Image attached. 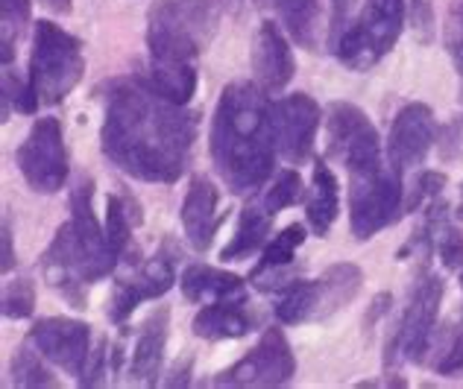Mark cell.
Returning <instances> with one entry per match:
<instances>
[{
    "mask_svg": "<svg viewBox=\"0 0 463 389\" xmlns=\"http://www.w3.org/2000/svg\"><path fill=\"white\" fill-rule=\"evenodd\" d=\"M106 117L100 129L103 155L127 176L174 185L185 173L197 138V112H185L158 94L150 79L120 77L103 88Z\"/></svg>",
    "mask_w": 463,
    "mask_h": 389,
    "instance_id": "cell-1",
    "label": "cell"
},
{
    "mask_svg": "<svg viewBox=\"0 0 463 389\" xmlns=\"http://www.w3.org/2000/svg\"><path fill=\"white\" fill-rule=\"evenodd\" d=\"M212 162L232 193H255L273 176V103L259 82H232L212 117Z\"/></svg>",
    "mask_w": 463,
    "mask_h": 389,
    "instance_id": "cell-2",
    "label": "cell"
},
{
    "mask_svg": "<svg viewBox=\"0 0 463 389\" xmlns=\"http://www.w3.org/2000/svg\"><path fill=\"white\" fill-rule=\"evenodd\" d=\"M221 0H156L147 12L150 85L176 106L197 94V56L221 23Z\"/></svg>",
    "mask_w": 463,
    "mask_h": 389,
    "instance_id": "cell-3",
    "label": "cell"
},
{
    "mask_svg": "<svg viewBox=\"0 0 463 389\" xmlns=\"http://www.w3.org/2000/svg\"><path fill=\"white\" fill-rule=\"evenodd\" d=\"M91 199V179H82L71 193V220L59 226L53 243L42 258L47 284L59 290L74 308H85V287L106 278L120 261L109 249L106 228L97 223Z\"/></svg>",
    "mask_w": 463,
    "mask_h": 389,
    "instance_id": "cell-4",
    "label": "cell"
},
{
    "mask_svg": "<svg viewBox=\"0 0 463 389\" xmlns=\"http://www.w3.org/2000/svg\"><path fill=\"white\" fill-rule=\"evenodd\" d=\"M85 74L82 44L53 21H39L33 30L30 85L39 106H59Z\"/></svg>",
    "mask_w": 463,
    "mask_h": 389,
    "instance_id": "cell-5",
    "label": "cell"
},
{
    "mask_svg": "<svg viewBox=\"0 0 463 389\" xmlns=\"http://www.w3.org/2000/svg\"><path fill=\"white\" fill-rule=\"evenodd\" d=\"M408 0H364L358 18L335 39V56L349 70H370L393 51L405 30Z\"/></svg>",
    "mask_w": 463,
    "mask_h": 389,
    "instance_id": "cell-6",
    "label": "cell"
},
{
    "mask_svg": "<svg viewBox=\"0 0 463 389\" xmlns=\"http://www.w3.org/2000/svg\"><path fill=\"white\" fill-rule=\"evenodd\" d=\"M364 273L355 264H332L317 282H294L276 305L279 322L302 325L328 320L337 310L352 305V299L361 293Z\"/></svg>",
    "mask_w": 463,
    "mask_h": 389,
    "instance_id": "cell-7",
    "label": "cell"
},
{
    "mask_svg": "<svg viewBox=\"0 0 463 389\" xmlns=\"http://www.w3.org/2000/svg\"><path fill=\"white\" fill-rule=\"evenodd\" d=\"M443 301V278L437 273H420L417 282L411 284L408 305L402 310V320L396 325L393 339L387 343L384 366L396 363V357H405L413 363H422L431 351V339L437 331V313Z\"/></svg>",
    "mask_w": 463,
    "mask_h": 389,
    "instance_id": "cell-8",
    "label": "cell"
},
{
    "mask_svg": "<svg viewBox=\"0 0 463 389\" xmlns=\"http://www.w3.org/2000/svg\"><path fill=\"white\" fill-rule=\"evenodd\" d=\"M402 176L387 164L370 173L349 176V226L358 240H370L393 226L402 214Z\"/></svg>",
    "mask_w": 463,
    "mask_h": 389,
    "instance_id": "cell-9",
    "label": "cell"
},
{
    "mask_svg": "<svg viewBox=\"0 0 463 389\" xmlns=\"http://www.w3.org/2000/svg\"><path fill=\"white\" fill-rule=\"evenodd\" d=\"M328 155L346 167L349 176L384 167L379 132L370 117L352 103H332L328 108Z\"/></svg>",
    "mask_w": 463,
    "mask_h": 389,
    "instance_id": "cell-10",
    "label": "cell"
},
{
    "mask_svg": "<svg viewBox=\"0 0 463 389\" xmlns=\"http://www.w3.org/2000/svg\"><path fill=\"white\" fill-rule=\"evenodd\" d=\"M21 176L35 193H56L68 181V153L62 138V124L56 117H39L30 135L15 153Z\"/></svg>",
    "mask_w": 463,
    "mask_h": 389,
    "instance_id": "cell-11",
    "label": "cell"
},
{
    "mask_svg": "<svg viewBox=\"0 0 463 389\" xmlns=\"http://www.w3.org/2000/svg\"><path fill=\"white\" fill-rule=\"evenodd\" d=\"M297 375V357L279 328H267L247 357L212 381L214 386H285Z\"/></svg>",
    "mask_w": 463,
    "mask_h": 389,
    "instance_id": "cell-12",
    "label": "cell"
},
{
    "mask_svg": "<svg viewBox=\"0 0 463 389\" xmlns=\"http://www.w3.org/2000/svg\"><path fill=\"white\" fill-rule=\"evenodd\" d=\"M27 343L44 360L82 378L91 357V328L80 320H68V316H44L30 328Z\"/></svg>",
    "mask_w": 463,
    "mask_h": 389,
    "instance_id": "cell-13",
    "label": "cell"
},
{
    "mask_svg": "<svg viewBox=\"0 0 463 389\" xmlns=\"http://www.w3.org/2000/svg\"><path fill=\"white\" fill-rule=\"evenodd\" d=\"M437 141V120L425 103H408L390 124L387 164L393 173H408L420 167Z\"/></svg>",
    "mask_w": 463,
    "mask_h": 389,
    "instance_id": "cell-14",
    "label": "cell"
},
{
    "mask_svg": "<svg viewBox=\"0 0 463 389\" xmlns=\"http://www.w3.org/2000/svg\"><path fill=\"white\" fill-rule=\"evenodd\" d=\"M317 126H320V106L308 94H290L273 103V132L276 150L290 164H302L314 150Z\"/></svg>",
    "mask_w": 463,
    "mask_h": 389,
    "instance_id": "cell-15",
    "label": "cell"
},
{
    "mask_svg": "<svg viewBox=\"0 0 463 389\" xmlns=\"http://www.w3.org/2000/svg\"><path fill=\"white\" fill-rule=\"evenodd\" d=\"M174 282H176L174 261L165 258V255H156V258H150L147 264H141L136 273L124 275L115 284L112 296H109V305H106V316L112 322L124 325L141 301L165 296L167 290L174 287Z\"/></svg>",
    "mask_w": 463,
    "mask_h": 389,
    "instance_id": "cell-16",
    "label": "cell"
},
{
    "mask_svg": "<svg viewBox=\"0 0 463 389\" xmlns=\"http://www.w3.org/2000/svg\"><path fill=\"white\" fill-rule=\"evenodd\" d=\"M252 70H255V82H259L267 94L282 91L297 74V62H294V53H290V42L285 39L282 27L273 23V21H264L259 27V32H255Z\"/></svg>",
    "mask_w": 463,
    "mask_h": 389,
    "instance_id": "cell-17",
    "label": "cell"
},
{
    "mask_svg": "<svg viewBox=\"0 0 463 389\" xmlns=\"http://www.w3.org/2000/svg\"><path fill=\"white\" fill-rule=\"evenodd\" d=\"M217 188L205 176H194L191 188L182 199V228H185L188 243L197 252H205L214 243V235L221 232L226 214L217 208Z\"/></svg>",
    "mask_w": 463,
    "mask_h": 389,
    "instance_id": "cell-18",
    "label": "cell"
},
{
    "mask_svg": "<svg viewBox=\"0 0 463 389\" xmlns=\"http://www.w3.org/2000/svg\"><path fill=\"white\" fill-rule=\"evenodd\" d=\"M182 296L197 305H214V301H247L250 290L243 278L226 270H214L205 264H191L179 278Z\"/></svg>",
    "mask_w": 463,
    "mask_h": 389,
    "instance_id": "cell-19",
    "label": "cell"
},
{
    "mask_svg": "<svg viewBox=\"0 0 463 389\" xmlns=\"http://www.w3.org/2000/svg\"><path fill=\"white\" fill-rule=\"evenodd\" d=\"M167 325H170V310L158 308L147 316V322L141 325L136 348H132V363H129V378L136 384L153 386L158 381L165 360V346H167Z\"/></svg>",
    "mask_w": 463,
    "mask_h": 389,
    "instance_id": "cell-20",
    "label": "cell"
},
{
    "mask_svg": "<svg viewBox=\"0 0 463 389\" xmlns=\"http://www.w3.org/2000/svg\"><path fill=\"white\" fill-rule=\"evenodd\" d=\"M306 243V226L290 223L288 228H282L270 243L264 246L261 261L255 264V270L250 273V282L259 290H273L282 282V275L290 264L297 258V249Z\"/></svg>",
    "mask_w": 463,
    "mask_h": 389,
    "instance_id": "cell-21",
    "label": "cell"
},
{
    "mask_svg": "<svg viewBox=\"0 0 463 389\" xmlns=\"http://www.w3.org/2000/svg\"><path fill=\"white\" fill-rule=\"evenodd\" d=\"M261 6H273L279 23L288 35L306 51H317L323 35V4L320 0H259Z\"/></svg>",
    "mask_w": 463,
    "mask_h": 389,
    "instance_id": "cell-22",
    "label": "cell"
},
{
    "mask_svg": "<svg viewBox=\"0 0 463 389\" xmlns=\"http://www.w3.org/2000/svg\"><path fill=\"white\" fill-rule=\"evenodd\" d=\"M252 331V316L247 313V301H214L203 305L194 316V334L203 339H238Z\"/></svg>",
    "mask_w": 463,
    "mask_h": 389,
    "instance_id": "cell-23",
    "label": "cell"
},
{
    "mask_svg": "<svg viewBox=\"0 0 463 389\" xmlns=\"http://www.w3.org/2000/svg\"><path fill=\"white\" fill-rule=\"evenodd\" d=\"M340 211V185L337 176L332 173V167L326 162L314 164V176H311V190L306 199V214H308V226L314 228V235L326 237L328 228L335 226Z\"/></svg>",
    "mask_w": 463,
    "mask_h": 389,
    "instance_id": "cell-24",
    "label": "cell"
},
{
    "mask_svg": "<svg viewBox=\"0 0 463 389\" xmlns=\"http://www.w3.org/2000/svg\"><path fill=\"white\" fill-rule=\"evenodd\" d=\"M273 220L276 217L267 211L261 202H250L247 208L241 211L238 228H235V235H232V240L223 246L221 258L223 261H243V258H250V255H255L267 243Z\"/></svg>",
    "mask_w": 463,
    "mask_h": 389,
    "instance_id": "cell-25",
    "label": "cell"
},
{
    "mask_svg": "<svg viewBox=\"0 0 463 389\" xmlns=\"http://www.w3.org/2000/svg\"><path fill=\"white\" fill-rule=\"evenodd\" d=\"M422 228L429 232L443 266H449V270H460L463 266V235L455 226L452 214H449V205L443 199H434V202L425 205Z\"/></svg>",
    "mask_w": 463,
    "mask_h": 389,
    "instance_id": "cell-26",
    "label": "cell"
},
{
    "mask_svg": "<svg viewBox=\"0 0 463 389\" xmlns=\"http://www.w3.org/2000/svg\"><path fill=\"white\" fill-rule=\"evenodd\" d=\"M431 369L452 378L463 369V313H455L431 339Z\"/></svg>",
    "mask_w": 463,
    "mask_h": 389,
    "instance_id": "cell-27",
    "label": "cell"
},
{
    "mask_svg": "<svg viewBox=\"0 0 463 389\" xmlns=\"http://www.w3.org/2000/svg\"><path fill=\"white\" fill-rule=\"evenodd\" d=\"M302 199H306V188H302L299 173H297V170H282V173L273 179V185L264 190V197L259 202L276 217L279 211H285V208H290V205H297Z\"/></svg>",
    "mask_w": 463,
    "mask_h": 389,
    "instance_id": "cell-28",
    "label": "cell"
},
{
    "mask_svg": "<svg viewBox=\"0 0 463 389\" xmlns=\"http://www.w3.org/2000/svg\"><path fill=\"white\" fill-rule=\"evenodd\" d=\"M106 240L109 249H112L118 258H124V252L129 249L132 240V220L127 211V199L120 197H109L106 199Z\"/></svg>",
    "mask_w": 463,
    "mask_h": 389,
    "instance_id": "cell-29",
    "label": "cell"
},
{
    "mask_svg": "<svg viewBox=\"0 0 463 389\" xmlns=\"http://www.w3.org/2000/svg\"><path fill=\"white\" fill-rule=\"evenodd\" d=\"M42 355L30 346H24L12 360V378L18 386H56V378L42 366Z\"/></svg>",
    "mask_w": 463,
    "mask_h": 389,
    "instance_id": "cell-30",
    "label": "cell"
},
{
    "mask_svg": "<svg viewBox=\"0 0 463 389\" xmlns=\"http://www.w3.org/2000/svg\"><path fill=\"white\" fill-rule=\"evenodd\" d=\"M4 15V65L12 62V44L18 42L24 23L30 21V0H0Z\"/></svg>",
    "mask_w": 463,
    "mask_h": 389,
    "instance_id": "cell-31",
    "label": "cell"
},
{
    "mask_svg": "<svg viewBox=\"0 0 463 389\" xmlns=\"http://www.w3.org/2000/svg\"><path fill=\"white\" fill-rule=\"evenodd\" d=\"M12 108H15V112H24V115H33L35 108H39V100H35L30 79L24 82L6 68L4 70V120L12 115Z\"/></svg>",
    "mask_w": 463,
    "mask_h": 389,
    "instance_id": "cell-32",
    "label": "cell"
},
{
    "mask_svg": "<svg viewBox=\"0 0 463 389\" xmlns=\"http://www.w3.org/2000/svg\"><path fill=\"white\" fill-rule=\"evenodd\" d=\"M35 305V287L30 278H21V282L9 284L4 293V316L6 320H27Z\"/></svg>",
    "mask_w": 463,
    "mask_h": 389,
    "instance_id": "cell-33",
    "label": "cell"
},
{
    "mask_svg": "<svg viewBox=\"0 0 463 389\" xmlns=\"http://www.w3.org/2000/svg\"><path fill=\"white\" fill-rule=\"evenodd\" d=\"M443 188H446V176L434 173V170H425V173H420L417 181H413V190H411V197H408V211H420L429 202L440 199Z\"/></svg>",
    "mask_w": 463,
    "mask_h": 389,
    "instance_id": "cell-34",
    "label": "cell"
},
{
    "mask_svg": "<svg viewBox=\"0 0 463 389\" xmlns=\"http://www.w3.org/2000/svg\"><path fill=\"white\" fill-rule=\"evenodd\" d=\"M106 360H109L106 339H97V346L91 348L89 366H85L80 384H82V386H100V384H103V378H106Z\"/></svg>",
    "mask_w": 463,
    "mask_h": 389,
    "instance_id": "cell-35",
    "label": "cell"
},
{
    "mask_svg": "<svg viewBox=\"0 0 463 389\" xmlns=\"http://www.w3.org/2000/svg\"><path fill=\"white\" fill-rule=\"evenodd\" d=\"M463 39V0H452L446 15V47H452Z\"/></svg>",
    "mask_w": 463,
    "mask_h": 389,
    "instance_id": "cell-36",
    "label": "cell"
},
{
    "mask_svg": "<svg viewBox=\"0 0 463 389\" xmlns=\"http://www.w3.org/2000/svg\"><path fill=\"white\" fill-rule=\"evenodd\" d=\"M4 264H0V270L4 273H12V266H15V249H12V226H9V217L4 220Z\"/></svg>",
    "mask_w": 463,
    "mask_h": 389,
    "instance_id": "cell-37",
    "label": "cell"
},
{
    "mask_svg": "<svg viewBox=\"0 0 463 389\" xmlns=\"http://www.w3.org/2000/svg\"><path fill=\"white\" fill-rule=\"evenodd\" d=\"M188 375H191V357L182 360V366L176 363V366H174V378H167L165 384L167 386H185L188 384Z\"/></svg>",
    "mask_w": 463,
    "mask_h": 389,
    "instance_id": "cell-38",
    "label": "cell"
},
{
    "mask_svg": "<svg viewBox=\"0 0 463 389\" xmlns=\"http://www.w3.org/2000/svg\"><path fill=\"white\" fill-rule=\"evenodd\" d=\"M39 4L56 12V15H71V9H74V0H39Z\"/></svg>",
    "mask_w": 463,
    "mask_h": 389,
    "instance_id": "cell-39",
    "label": "cell"
},
{
    "mask_svg": "<svg viewBox=\"0 0 463 389\" xmlns=\"http://www.w3.org/2000/svg\"><path fill=\"white\" fill-rule=\"evenodd\" d=\"M346 6L349 0H335V39L344 32V18H346Z\"/></svg>",
    "mask_w": 463,
    "mask_h": 389,
    "instance_id": "cell-40",
    "label": "cell"
},
{
    "mask_svg": "<svg viewBox=\"0 0 463 389\" xmlns=\"http://www.w3.org/2000/svg\"><path fill=\"white\" fill-rule=\"evenodd\" d=\"M449 53H452V59H455V68H458V74L463 77V39H460L458 44H452V47H449Z\"/></svg>",
    "mask_w": 463,
    "mask_h": 389,
    "instance_id": "cell-41",
    "label": "cell"
},
{
    "mask_svg": "<svg viewBox=\"0 0 463 389\" xmlns=\"http://www.w3.org/2000/svg\"><path fill=\"white\" fill-rule=\"evenodd\" d=\"M460 287H463V266H460Z\"/></svg>",
    "mask_w": 463,
    "mask_h": 389,
    "instance_id": "cell-42",
    "label": "cell"
}]
</instances>
